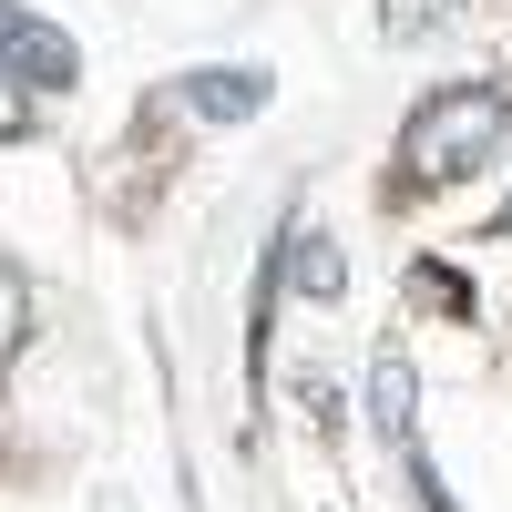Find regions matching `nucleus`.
<instances>
[{
  "label": "nucleus",
  "mask_w": 512,
  "mask_h": 512,
  "mask_svg": "<svg viewBox=\"0 0 512 512\" xmlns=\"http://www.w3.org/2000/svg\"><path fill=\"white\" fill-rule=\"evenodd\" d=\"M502 134H512V103L492 93V82H461V93H441V103L410 113L400 175H410V185H451V175H472V164H492Z\"/></svg>",
  "instance_id": "obj_1"
},
{
  "label": "nucleus",
  "mask_w": 512,
  "mask_h": 512,
  "mask_svg": "<svg viewBox=\"0 0 512 512\" xmlns=\"http://www.w3.org/2000/svg\"><path fill=\"white\" fill-rule=\"evenodd\" d=\"M369 400H379V431H390V451L410 461V482H420V502H451L441 492V472H431V451H420V410H410V359L400 349H379V369H369Z\"/></svg>",
  "instance_id": "obj_2"
},
{
  "label": "nucleus",
  "mask_w": 512,
  "mask_h": 512,
  "mask_svg": "<svg viewBox=\"0 0 512 512\" xmlns=\"http://www.w3.org/2000/svg\"><path fill=\"white\" fill-rule=\"evenodd\" d=\"M0 62H11V82H41V93H62V82L82 72V52L52 21H31L21 0H0Z\"/></svg>",
  "instance_id": "obj_3"
},
{
  "label": "nucleus",
  "mask_w": 512,
  "mask_h": 512,
  "mask_svg": "<svg viewBox=\"0 0 512 512\" xmlns=\"http://www.w3.org/2000/svg\"><path fill=\"white\" fill-rule=\"evenodd\" d=\"M185 103H195L205 123H246V113H267V72H195Z\"/></svg>",
  "instance_id": "obj_4"
},
{
  "label": "nucleus",
  "mask_w": 512,
  "mask_h": 512,
  "mask_svg": "<svg viewBox=\"0 0 512 512\" xmlns=\"http://www.w3.org/2000/svg\"><path fill=\"white\" fill-rule=\"evenodd\" d=\"M31 328V287H21V267H0V349Z\"/></svg>",
  "instance_id": "obj_5"
},
{
  "label": "nucleus",
  "mask_w": 512,
  "mask_h": 512,
  "mask_svg": "<svg viewBox=\"0 0 512 512\" xmlns=\"http://www.w3.org/2000/svg\"><path fill=\"white\" fill-rule=\"evenodd\" d=\"M451 11H461V0H390V11H379V21H390V31L410 41V31H431V21H451Z\"/></svg>",
  "instance_id": "obj_6"
},
{
  "label": "nucleus",
  "mask_w": 512,
  "mask_h": 512,
  "mask_svg": "<svg viewBox=\"0 0 512 512\" xmlns=\"http://www.w3.org/2000/svg\"><path fill=\"white\" fill-rule=\"evenodd\" d=\"M0 82H11V72H0ZM11 123H21V103H11V93H0V134H11Z\"/></svg>",
  "instance_id": "obj_7"
},
{
  "label": "nucleus",
  "mask_w": 512,
  "mask_h": 512,
  "mask_svg": "<svg viewBox=\"0 0 512 512\" xmlns=\"http://www.w3.org/2000/svg\"><path fill=\"white\" fill-rule=\"evenodd\" d=\"M502 236H512V205H502Z\"/></svg>",
  "instance_id": "obj_8"
}]
</instances>
